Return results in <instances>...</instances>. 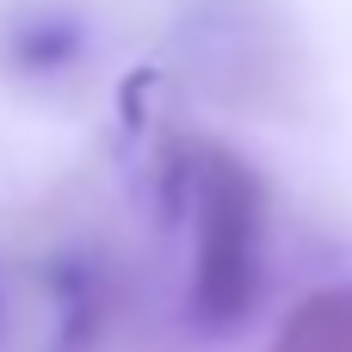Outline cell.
I'll return each mask as SVG.
<instances>
[{
	"label": "cell",
	"instance_id": "cell-1",
	"mask_svg": "<svg viewBox=\"0 0 352 352\" xmlns=\"http://www.w3.org/2000/svg\"><path fill=\"white\" fill-rule=\"evenodd\" d=\"M161 179L192 217V285L186 316L210 334L254 316L266 285V229H272V186L266 173L217 142V136H173L161 155Z\"/></svg>",
	"mask_w": 352,
	"mask_h": 352
},
{
	"label": "cell",
	"instance_id": "cell-2",
	"mask_svg": "<svg viewBox=\"0 0 352 352\" xmlns=\"http://www.w3.org/2000/svg\"><path fill=\"white\" fill-rule=\"evenodd\" d=\"M179 50L204 74V93L266 111L291 93L285 56L291 37L272 12V0H186L179 6Z\"/></svg>",
	"mask_w": 352,
	"mask_h": 352
},
{
	"label": "cell",
	"instance_id": "cell-3",
	"mask_svg": "<svg viewBox=\"0 0 352 352\" xmlns=\"http://www.w3.org/2000/svg\"><path fill=\"white\" fill-rule=\"evenodd\" d=\"M93 56L99 43L80 0H0V80L19 93H62Z\"/></svg>",
	"mask_w": 352,
	"mask_h": 352
},
{
	"label": "cell",
	"instance_id": "cell-4",
	"mask_svg": "<svg viewBox=\"0 0 352 352\" xmlns=\"http://www.w3.org/2000/svg\"><path fill=\"white\" fill-rule=\"evenodd\" d=\"M266 352H352V285H322L297 297Z\"/></svg>",
	"mask_w": 352,
	"mask_h": 352
},
{
	"label": "cell",
	"instance_id": "cell-5",
	"mask_svg": "<svg viewBox=\"0 0 352 352\" xmlns=\"http://www.w3.org/2000/svg\"><path fill=\"white\" fill-rule=\"evenodd\" d=\"M0 340H6V291H0Z\"/></svg>",
	"mask_w": 352,
	"mask_h": 352
}]
</instances>
